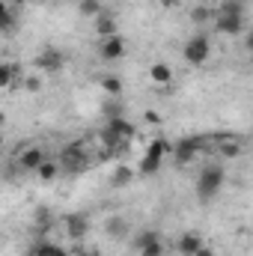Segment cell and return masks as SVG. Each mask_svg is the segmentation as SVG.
Instances as JSON below:
<instances>
[{
    "instance_id": "cell-21",
    "label": "cell",
    "mask_w": 253,
    "mask_h": 256,
    "mask_svg": "<svg viewBox=\"0 0 253 256\" xmlns=\"http://www.w3.org/2000/svg\"><path fill=\"white\" fill-rule=\"evenodd\" d=\"M158 238H161V232H158V230H140V232H134V236H131V242H128V244H131V250L137 254V250H143L146 244H152V242H158Z\"/></svg>"
},
{
    "instance_id": "cell-3",
    "label": "cell",
    "mask_w": 253,
    "mask_h": 256,
    "mask_svg": "<svg viewBox=\"0 0 253 256\" xmlns=\"http://www.w3.org/2000/svg\"><path fill=\"white\" fill-rule=\"evenodd\" d=\"M208 57H212V39H208L206 30L194 33L188 42L182 45V60H185L188 66H206Z\"/></svg>"
},
{
    "instance_id": "cell-11",
    "label": "cell",
    "mask_w": 253,
    "mask_h": 256,
    "mask_svg": "<svg viewBox=\"0 0 253 256\" xmlns=\"http://www.w3.org/2000/svg\"><path fill=\"white\" fill-rule=\"evenodd\" d=\"M63 167H84L86 164V146L84 143H68L63 149V158H57Z\"/></svg>"
},
{
    "instance_id": "cell-20",
    "label": "cell",
    "mask_w": 253,
    "mask_h": 256,
    "mask_svg": "<svg viewBox=\"0 0 253 256\" xmlns=\"http://www.w3.org/2000/svg\"><path fill=\"white\" fill-rule=\"evenodd\" d=\"M18 84H21L27 92H42V90H45V74H42V72H36V68H33V72H27V74L21 72V80H18Z\"/></svg>"
},
{
    "instance_id": "cell-8",
    "label": "cell",
    "mask_w": 253,
    "mask_h": 256,
    "mask_svg": "<svg viewBox=\"0 0 253 256\" xmlns=\"http://www.w3.org/2000/svg\"><path fill=\"white\" fill-rule=\"evenodd\" d=\"M214 30L220 36H242L244 33V15H224V12H214Z\"/></svg>"
},
{
    "instance_id": "cell-32",
    "label": "cell",
    "mask_w": 253,
    "mask_h": 256,
    "mask_svg": "<svg viewBox=\"0 0 253 256\" xmlns=\"http://www.w3.org/2000/svg\"><path fill=\"white\" fill-rule=\"evenodd\" d=\"M3 146H6V137H3V131H0V152H3Z\"/></svg>"
},
{
    "instance_id": "cell-12",
    "label": "cell",
    "mask_w": 253,
    "mask_h": 256,
    "mask_svg": "<svg viewBox=\"0 0 253 256\" xmlns=\"http://www.w3.org/2000/svg\"><path fill=\"white\" fill-rule=\"evenodd\" d=\"M202 244H206V242H202V236H200V232H194V230H188V232H182V236H179V242H176V254H179V256H194Z\"/></svg>"
},
{
    "instance_id": "cell-16",
    "label": "cell",
    "mask_w": 253,
    "mask_h": 256,
    "mask_svg": "<svg viewBox=\"0 0 253 256\" xmlns=\"http://www.w3.org/2000/svg\"><path fill=\"white\" fill-rule=\"evenodd\" d=\"M116 30H120V24H116V15H110L108 9L96 18V33L102 36V39H110V36H116Z\"/></svg>"
},
{
    "instance_id": "cell-26",
    "label": "cell",
    "mask_w": 253,
    "mask_h": 256,
    "mask_svg": "<svg viewBox=\"0 0 253 256\" xmlns=\"http://www.w3.org/2000/svg\"><path fill=\"white\" fill-rule=\"evenodd\" d=\"M214 12H224V15H244V3H242V0H220Z\"/></svg>"
},
{
    "instance_id": "cell-2",
    "label": "cell",
    "mask_w": 253,
    "mask_h": 256,
    "mask_svg": "<svg viewBox=\"0 0 253 256\" xmlns=\"http://www.w3.org/2000/svg\"><path fill=\"white\" fill-rule=\"evenodd\" d=\"M224 182H226V170H224L220 164L202 167V173L196 176V200H200V202L214 200V196L220 194V188H224Z\"/></svg>"
},
{
    "instance_id": "cell-1",
    "label": "cell",
    "mask_w": 253,
    "mask_h": 256,
    "mask_svg": "<svg viewBox=\"0 0 253 256\" xmlns=\"http://www.w3.org/2000/svg\"><path fill=\"white\" fill-rule=\"evenodd\" d=\"M170 155V140H164V137H155V140H149V146L143 149V155H140V161H137V176H155L158 170H161V164H164V158Z\"/></svg>"
},
{
    "instance_id": "cell-27",
    "label": "cell",
    "mask_w": 253,
    "mask_h": 256,
    "mask_svg": "<svg viewBox=\"0 0 253 256\" xmlns=\"http://www.w3.org/2000/svg\"><path fill=\"white\" fill-rule=\"evenodd\" d=\"M137 256H167V244H164V238H158V242L146 244L143 250H137Z\"/></svg>"
},
{
    "instance_id": "cell-19",
    "label": "cell",
    "mask_w": 253,
    "mask_h": 256,
    "mask_svg": "<svg viewBox=\"0 0 253 256\" xmlns=\"http://www.w3.org/2000/svg\"><path fill=\"white\" fill-rule=\"evenodd\" d=\"M15 24H18L15 6H12L9 0H0V33H9V30H15Z\"/></svg>"
},
{
    "instance_id": "cell-25",
    "label": "cell",
    "mask_w": 253,
    "mask_h": 256,
    "mask_svg": "<svg viewBox=\"0 0 253 256\" xmlns=\"http://www.w3.org/2000/svg\"><path fill=\"white\" fill-rule=\"evenodd\" d=\"M102 12H104V3H102V0H80V3H78V15H80V18H92V21H96Z\"/></svg>"
},
{
    "instance_id": "cell-15",
    "label": "cell",
    "mask_w": 253,
    "mask_h": 256,
    "mask_svg": "<svg viewBox=\"0 0 253 256\" xmlns=\"http://www.w3.org/2000/svg\"><path fill=\"white\" fill-rule=\"evenodd\" d=\"M218 155L236 161V158L244 155V143H242L238 137H220V140H218Z\"/></svg>"
},
{
    "instance_id": "cell-14",
    "label": "cell",
    "mask_w": 253,
    "mask_h": 256,
    "mask_svg": "<svg viewBox=\"0 0 253 256\" xmlns=\"http://www.w3.org/2000/svg\"><path fill=\"white\" fill-rule=\"evenodd\" d=\"M18 80H21V68L9 60H0V92L18 86Z\"/></svg>"
},
{
    "instance_id": "cell-23",
    "label": "cell",
    "mask_w": 253,
    "mask_h": 256,
    "mask_svg": "<svg viewBox=\"0 0 253 256\" xmlns=\"http://www.w3.org/2000/svg\"><path fill=\"white\" fill-rule=\"evenodd\" d=\"M190 21H194L196 27H206V24H212V21H214V9H212V6H206V3H196V6L190 9Z\"/></svg>"
},
{
    "instance_id": "cell-28",
    "label": "cell",
    "mask_w": 253,
    "mask_h": 256,
    "mask_svg": "<svg viewBox=\"0 0 253 256\" xmlns=\"http://www.w3.org/2000/svg\"><path fill=\"white\" fill-rule=\"evenodd\" d=\"M143 120H146L149 126H161V122H164V116H161L158 110H146V114H143Z\"/></svg>"
},
{
    "instance_id": "cell-9",
    "label": "cell",
    "mask_w": 253,
    "mask_h": 256,
    "mask_svg": "<svg viewBox=\"0 0 253 256\" xmlns=\"http://www.w3.org/2000/svg\"><path fill=\"white\" fill-rule=\"evenodd\" d=\"M98 57L104 60V63H116V60H122L126 57V39L116 33V36H110V39H102V45H98Z\"/></svg>"
},
{
    "instance_id": "cell-22",
    "label": "cell",
    "mask_w": 253,
    "mask_h": 256,
    "mask_svg": "<svg viewBox=\"0 0 253 256\" xmlns=\"http://www.w3.org/2000/svg\"><path fill=\"white\" fill-rule=\"evenodd\" d=\"M104 232L110 236V238H126L128 236V220L122 214H114V218H108V224H104Z\"/></svg>"
},
{
    "instance_id": "cell-13",
    "label": "cell",
    "mask_w": 253,
    "mask_h": 256,
    "mask_svg": "<svg viewBox=\"0 0 253 256\" xmlns=\"http://www.w3.org/2000/svg\"><path fill=\"white\" fill-rule=\"evenodd\" d=\"M33 173H36V179H39V182L51 185V182H57V176L63 173V164H60L57 158H45V161H42V164H39Z\"/></svg>"
},
{
    "instance_id": "cell-6",
    "label": "cell",
    "mask_w": 253,
    "mask_h": 256,
    "mask_svg": "<svg viewBox=\"0 0 253 256\" xmlns=\"http://www.w3.org/2000/svg\"><path fill=\"white\" fill-rule=\"evenodd\" d=\"M200 152H202V140H196V137H185L179 143H170V155L179 167H188Z\"/></svg>"
},
{
    "instance_id": "cell-7",
    "label": "cell",
    "mask_w": 253,
    "mask_h": 256,
    "mask_svg": "<svg viewBox=\"0 0 253 256\" xmlns=\"http://www.w3.org/2000/svg\"><path fill=\"white\" fill-rule=\"evenodd\" d=\"M48 158V152L39 146V143H30V146H24L21 152H18V158H15V164H18V170H24V173H33L42 161Z\"/></svg>"
},
{
    "instance_id": "cell-29",
    "label": "cell",
    "mask_w": 253,
    "mask_h": 256,
    "mask_svg": "<svg viewBox=\"0 0 253 256\" xmlns=\"http://www.w3.org/2000/svg\"><path fill=\"white\" fill-rule=\"evenodd\" d=\"M194 256H214V248H208V244H202V248H200V250H196Z\"/></svg>"
},
{
    "instance_id": "cell-10",
    "label": "cell",
    "mask_w": 253,
    "mask_h": 256,
    "mask_svg": "<svg viewBox=\"0 0 253 256\" xmlns=\"http://www.w3.org/2000/svg\"><path fill=\"white\" fill-rule=\"evenodd\" d=\"M27 256H72V250H68L66 244H57V242L36 238V242L27 248Z\"/></svg>"
},
{
    "instance_id": "cell-31",
    "label": "cell",
    "mask_w": 253,
    "mask_h": 256,
    "mask_svg": "<svg viewBox=\"0 0 253 256\" xmlns=\"http://www.w3.org/2000/svg\"><path fill=\"white\" fill-rule=\"evenodd\" d=\"M72 256H96L92 250H84V248H78V250H72Z\"/></svg>"
},
{
    "instance_id": "cell-5",
    "label": "cell",
    "mask_w": 253,
    "mask_h": 256,
    "mask_svg": "<svg viewBox=\"0 0 253 256\" xmlns=\"http://www.w3.org/2000/svg\"><path fill=\"white\" fill-rule=\"evenodd\" d=\"M63 66H66V54L60 48H42L33 60V68L42 72V74H57Z\"/></svg>"
},
{
    "instance_id": "cell-30",
    "label": "cell",
    "mask_w": 253,
    "mask_h": 256,
    "mask_svg": "<svg viewBox=\"0 0 253 256\" xmlns=\"http://www.w3.org/2000/svg\"><path fill=\"white\" fill-rule=\"evenodd\" d=\"M158 3H161V6H167V9H173V6H179L182 0H158Z\"/></svg>"
},
{
    "instance_id": "cell-17",
    "label": "cell",
    "mask_w": 253,
    "mask_h": 256,
    "mask_svg": "<svg viewBox=\"0 0 253 256\" xmlns=\"http://www.w3.org/2000/svg\"><path fill=\"white\" fill-rule=\"evenodd\" d=\"M134 176H137V170H134L131 164H120V167L110 173V188H116V191H120V188H128V185L134 182Z\"/></svg>"
},
{
    "instance_id": "cell-4",
    "label": "cell",
    "mask_w": 253,
    "mask_h": 256,
    "mask_svg": "<svg viewBox=\"0 0 253 256\" xmlns=\"http://www.w3.org/2000/svg\"><path fill=\"white\" fill-rule=\"evenodd\" d=\"M63 232H66L68 242L80 244V242L86 238V232H90V214H84V212H72V214H66L63 218Z\"/></svg>"
},
{
    "instance_id": "cell-18",
    "label": "cell",
    "mask_w": 253,
    "mask_h": 256,
    "mask_svg": "<svg viewBox=\"0 0 253 256\" xmlns=\"http://www.w3.org/2000/svg\"><path fill=\"white\" fill-rule=\"evenodd\" d=\"M149 80L155 86H170L173 84V68L167 63H152L149 66Z\"/></svg>"
},
{
    "instance_id": "cell-24",
    "label": "cell",
    "mask_w": 253,
    "mask_h": 256,
    "mask_svg": "<svg viewBox=\"0 0 253 256\" xmlns=\"http://www.w3.org/2000/svg\"><path fill=\"white\" fill-rule=\"evenodd\" d=\"M98 84H102V90H104V92H108L110 98H120V96H122V90H126V86H122V78H120V74H104V78H102Z\"/></svg>"
}]
</instances>
